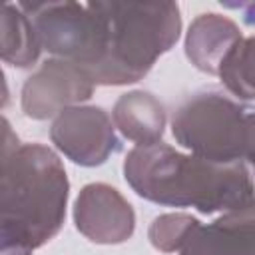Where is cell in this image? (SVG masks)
I'll return each mask as SVG.
<instances>
[{
    "mask_svg": "<svg viewBox=\"0 0 255 255\" xmlns=\"http://www.w3.org/2000/svg\"><path fill=\"white\" fill-rule=\"evenodd\" d=\"M116 122L129 139L143 141V145L155 143L163 131L161 106L149 94L124 96L116 106Z\"/></svg>",
    "mask_w": 255,
    "mask_h": 255,
    "instance_id": "cell-11",
    "label": "cell"
},
{
    "mask_svg": "<svg viewBox=\"0 0 255 255\" xmlns=\"http://www.w3.org/2000/svg\"><path fill=\"white\" fill-rule=\"evenodd\" d=\"M78 229L102 243L124 241L133 227L129 205L106 185H90L84 189L76 207Z\"/></svg>",
    "mask_w": 255,
    "mask_h": 255,
    "instance_id": "cell-9",
    "label": "cell"
},
{
    "mask_svg": "<svg viewBox=\"0 0 255 255\" xmlns=\"http://www.w3.org/2000/svg\"><path fill=\"white\" fill-rule=\"evenodd\" d=\"M181 247V255H255V203L209 227L195 221Z\"/></svg>",
    "mask_w": 255,
    "mask_h": 255,
    "instance_id": "cell-8",
    "label": "cell"
},
{
    "mask_svg": "<svg viewBox=\"0 0 255 255\" xmlns=\"http://www.w3.org/2000/svg\"><path fill=\"white\" fill-rule=\"evenodd\" d=\"M4 30V60L14 62V66H28L38 58L40 38L28 18V14L16 4H6L2 14Z\"/></svg>",
    "mask_w": 255,
    "mask_h": 255,
    "instance_id": "cell-12",
    "label": "cell"
},
{
    "mask_svg": "<svg viewBox=\"0 0 255 255\" xmlns=\"http://www.w3.org/2000/svg\"><path fill=\"white\" fill-rule=\"evenodd\" d=\"M66 173L52 151L26 145L4 161V245L16 239V255L50 239L64 217Z\"/></svg>",
    "mask_w": 255,
    "mask_h": 255,
    "instance_id": "cell-2",
    "label": "cell"
},
{
    "mask_svg": "<svg viewBox=\"0 0 255 255\" xmlns=\"http://www.w3.org/2000/svg\"><path fill=\"white\" fill-rule=\"evenodd\" d=\"M245 110L221 92L197 94L173 116L175 139L199 157L233 163L245 155Z\"/></svg>",
    "mask_w": 255,
    "mask_h": 255,
    "instance_id": "cell-5",
    "label": "cell"
},
{
    "mask_svg": "<svg viewBox=\"0 0 255 255\" xmlns=\"http://www.w3.org/2000/svg\"><path fill=\"white\" fill-rule=\"evenodd\" d=\"M124 171L141 197L163 205H191L213 213L255 203L253 185L241 161L185 157L163 143H147L129 151Z\"/></svg>",
    "mask_w": 255,
    "mask_h": 255,
    "instance_id": "cell-1",
    "label": "cell"
},
{
    "mask_svg": "<svg viewBox=\"0 0 255 255\" xmlns=\"http://www.w3.org/2000/svg\"><path fill=\"white\" fill-rule=\"evenodd\" d=\"M225 8H231V10H239L245 24H255V2H221Z\"/></svg>",
    "mask_w": 255,
    "mask_h": 255,
    "instance_id": "cell-15",
    "label": "cell"
},
{
    "mask_svg": "<svg viewBox=\"0 0 255 255\" xmlns=\"http://www.w3.org/2000/svg\"><path fill=\"white\" fill-rule=\"evenodd\" d=\"M90 92V78L80 66L68 60H52L26 84L24 108L34 118H46L58 106L88 98Z\"/></svg>",
    "mask_w": 255,
    "mask_h": 255,
    "instance_id": "cell-7",
    "label": "cell"
},
{
    "mask_svg": "<svg viewBox=\"0 0 255 255\" xmlns=\"http://www.w3.org/2000/svg\"><path fill=\"white\" fill-rule=\"evenodd\" d=\"M245 157H249L255 167V112L247 114L245 122Z\"/></svg>",
    "mask_w": 255,
    "mask_h": 255,
    "instance_id": "cell-14",
    "label": "cell"
},
{
    "mask_svg": "<svg viewBox=\"0 0 255 255\" xmlns=\"http://www.w3.org/2000/svg\"><path fill=\"white\" fill-rule=\"evenodd\" d=\"M52 137L58 147L84 165L102 163L110 151L120 147L108 116L98 108L68 110L56 120Z\"/></svg>",
    "mask_w": 255,
    "mask_h": 255,
    "instance_id": "cell-6",
    "label": "cell"
},
{
    "mask_svg": "<svg viewBox=\"0 0 255 255\" xmlns=\"http://www.w3.org/2000/svg\"><path fill=\"white\" fill-rule=\"evenodd\" d=\"M241 40L237 26L219 14H201L187 32V58L203 72L219 74V66Z\"/></svg>",
    "mask_w": 255,
    "mask_h": 255,
    "instance_id": "cell-10",
    "label": "cell"
},
{
    "mask_svg": "<svg viewBox=\"0 0 255 255\" xmlns=\"http://www.w3.org/2000/svg\"><path fill=\"white\" fill-rule=\"evenodd\" d=\"M32 20L40 44L80 66L88 78L106 52L104 18L96 2H20Z\"/></svg>",
    "mask_w": 255,
    "mask_h": 255,
    "instance_id": "cell-4",
    "label": "cell"
},
{
    "mask_svg": "<svg viewBox=\"0 0 255 255\" xmlns=\"http://www.w3.org/2000/svg\"><path fill=\"white\" fill-rule=\"evenodd\" d=\"M106 28V52L90 74L100 84L137 82L179 36L175 2H96Z\"/></svg>",
    "mask_w": 255,
    "mask_h": 255,
    "instance_id": "cell-3",
    "label": "cell"
},
{
    "mask_svg": "<svg viewBox=\"0 0 255 255\" xmlns=\"http://www.w3.org/2000/svg\"><path fill=\"white\" fill-rule=\"evenodd\" d=\"M223 84L239 98H255V36L239 40L219 66Z\"/></svg>",
    "mask_w": 255,
    "mask_h": 255,
    "instance_id": "cell-13",
    "label": "cell"
}]
</instances>
